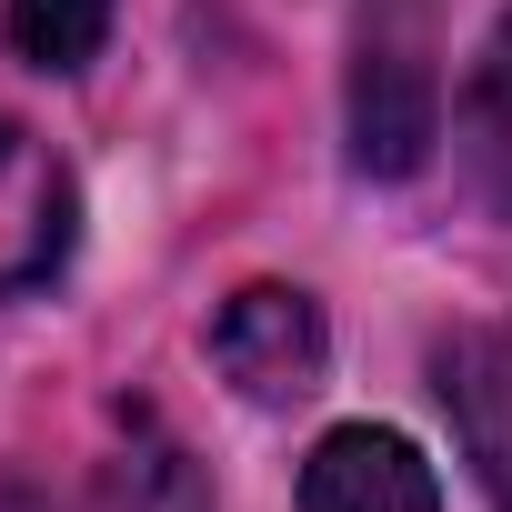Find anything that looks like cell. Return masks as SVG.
<instances>
[{"mask_svg":"<svg viewBox=\"0 0 512 512\" xmlns=\"http://www.w3.org/2000/svg\"><path fill=\"white\" fill-rule=\"evenodd\" d=\"M211 362L241 402H262V412H292L322 392L332 372V332H322V302L302 282H241L211 322Z\"/></svg>","mask_w":512,"mask_h":512,"instance_id":"1","label":"cell"},{"mask_svg":"<svg viewBox=\"0 0 512 512\" xmlns=\"http://www.w3.org/2000/svg\"><path fill=\"white\" fill-rule=\"evenodd\" d=\"M81 231V191L61 171V151L21 121H0V292H31L71 262Z\"/></svg>","mask_w":512,"mask_h":512,"instance_id":"2","label":"cell"},{"mask_svg":"<svg viewBox=\"0 0 512 512\" xmlns=\"http://www.w3.org/2000/svg\"><path fill=\"white\" fill-rule=\"evenodd\" d=\"M432 392H442V412H452V432H462L492 512H512V332L502 322L452 332L432 352Z\"/></svg>","mask_w":512,"mask_h":512,"instance_id":"3","label":"cell"},{"mask_svg":"<svg viewBox=\"0 0 512 512\" xmlns=\"http://www.w3.org/2000/svg\"><path fill=\"white\" fill-rule=\"evenodd\" d=\"M302 512H442V482H432V462L402 432L342 422L302 462Z\"/></svg>","mask_w":512,"mask_h":512,"instance_id":"4","label":"cell"},{"mask_svg":"<svg viewBox=\"0 0 512 512\" xmlns=\"http://www.w3.org/2000/svg\"><path fill=\"white\" fill-rule=\"evenodd\" d=\"M111 512H211L191 452H181L151 412H131V452L111 462Z\"/></svg>","mask_w":512,"mask_h":512,"instance_id":"5","label":"cell"},{"mask_svg":"<svg viewBox=\"0 0 512 512\" xmlns=\"http://www.w3.org/2000/svg\"><path fill=\"white\" fill-rule=\"evenodd\" d=\"M462 131H472V171H482V191L512 211V21H502V41H492L482 71H472Z\"/></svg>","mask_w":512,"mask_h":512,"instance_id":"6","label":"cell"},{"mask_svg":"<svg viewBox=\"0 0 512 512\" xmlns=\"http://www.w3.org/2000/svg\"><path fill=\"white\" fill-rule=\"evenodd\" d=\"M111 31V0H11V41L41 71H81Z\"/></svg>","mask_w":512,"mask_h":512,"instance_id":"7","label":"cell"}]
</instances>
